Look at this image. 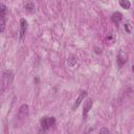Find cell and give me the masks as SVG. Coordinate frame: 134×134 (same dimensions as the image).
<instances>
[{"mask_svg": "<svg viewBox=\"0 0 134 134\" xmlns=\"http://www.w3.org/2000/svg\"><path fill=\"white\" fill-rule=\"evenodd\" d=\"M14 80V72L12 70H5L2 74V82H1V90L4 91L7 89Z\"/></svg>", "mask_w": 134, "mask_h": 134, "instance_id": "obj_1", "label": "cell"}, {"mask_svg": "<svg viewBox=\"0 0 134 134\" xmlns=\"http://www.w3.org/2000/svg\"><path fill=\"white\" fill-rule=\"evenodd\" d=\"M54 122H55L54 117H48V116H44V117L41 119V121H40L41 127H42V129H43L44 131L47 130V129H49L51 126H53Z\"/></svg>", "mask_w": 134, "mask_h": 134, "instance_id": "obj_2", "label": "cell"}, {"mask_svg": "<svg viewBox=\"0 0 134 134\" xmlns=\"http://www.w3.org/2000/svg\"><path fill=\"white\" fill-rule=\"evenodd\" d=\"M92 105H93L92 99H91V98H87L86 102H85V104H84V109H83V117H84V118H86L88 112H89L90 109L92 108Z\"/></svg>", "mask_w": 134, "mask_h": 134, "instance_id": "obj_3", "label": "cell"}, {"mask_svg": "<svg viewBox=\"0 0 134 134\" xmlns=\"http://www.w3.org/2000/svg\"><path fill=\"white\" fill-rule=\"evenodd\" d=\"M27 115H28V106H27L26 104H23V105L19 108L18 117H19L20 119H22V118H25Z\"/></svg>", "mask_w": 134, "mask_h": 134, "instance_id": "obj_4", "label": "cell"}, {"mask_svg": "<svg viewBox=\"0 0 134 134\" xmlns=\"http://www.w3.org/2000/svg\"><path fill=\"white\" fill-rule=\"evenodd\" d=\"M27 30V22L25 19L20 20V39H23Z\"/></svg>", "mask_w": 134, "mask_h": 134, "instance_id": "obj_5", "label": "cell"}, {"mask_svg": "<svg viewBox=\"0 0 134 134\" xmlns=\"http://www.w3.org/2000/svg\"><path fill=\"white\" fill-rule=\"evenodd\" d=\"M87 96V91L86 90H82L81 92H80V94H79V96H77V98L75 99V103H74V105H73V109L75 110L79 106H80V104L82 103V100L85 98Z\"/></svg>", "mask_w": 134, "mask_h": 134, "instance_id": "obj_6", "label": "cell"}, {"mask_svg": "<svg viewBox=\"0 0 134 134\" xmlns=\"http://www.w3.org/2000/svg\"><path fill=\"white\" fill-rule=\"evenodd\" d=\"M121 19H122V15L119 13V12H114L113 14H112V16H111V20L114 22V23H119L120 21H121Z\"/></svg>", "mask_w": 134, "mask_h": 134, "instance_id": "obj_7", "label": "cell"}, {"mask_svg": "<svg viewBox=\"0 0 134 134\" xmlns=\"http://www.w3.org/2000/svg\"><path fill=\"white\" fill-rule=\"evenodd\" d=\"M126 62H127V57H126L122 52H120V53L117 55V65H118L119 67H122V65H124Z\"/></svg>", "mask_w": 134, "mask_h": 134, "instance_id": "obj_8", "label": "cell"}, {"mask_svg": "<svg viewBox=\"0 0 134 134\" xmlns=\"http://www.w3.org/2000/svg\"><path fill=\"white\" fill-rule=\"evenodd\" d=\"M119 5H120L122 8L129 9L130 6H131V3H130L129 0H119Z\"/></svg>", "mask_w": 134, "mask_h": 134, "instance_id": "obj_9", "label": "cell"}, {"mask_svg": "<svg viewBox=\"0 0 134 134\" xmlns=\"http://www.w3.org/2000/svg\"><path fill=\"white\" fill-rule=\"evenodd\" d=\"M0 25H1L0 31L3 32V30L5 28V17H0Z\"/></svg>", "mask_w": 134, "mask_h": 134, "instance_id": "obj_10", "label": "cell"}, {"mask_svg": "<svg viewBox=\"0 0 134 134\" xmlns=\"http://www.w3.org/2000/svg\"><path fill=\"white\" fill-rule=\"evenodd\" d=\"M0 7H1V15H0V17H5V15H6V6L3 3H1Z\"/></svg>", "mask_w": 134, "mask_h": 134, "instance_id": "obj_11", "label": "cell"}, {"mask_svg": "<svg viewBox=\"0 0 134 134\" xmlns=\"http://www.w3.org/2000/svg\"><path fill=\"white\" fill-rule=\"evenodd\" d=\"M25 8H26L27 10L31 12V10H34V9H35V5H34V3L28 2V3H26V4H25Z\"/></svg>", "mask_w": 134, "mask_h": 134, "instance_id": "obj_12", "label": "cell"}, {"mask_svg": "<svg viewBox=\"0 0 134 134\" xmlns=\"http://www.w3.org/2000/svg\"><path fill=\"white\" fill-rule=\"evenodd\" d=\"M124 29L128 32V34H130L131 31H132V28H131V25L129 24V23H126L125 25H124Z\"/></svg>", "mask_w": 134, "mask_h": 134, "instance_id": "obj_13", "label": "cell"}, {"mask_svg": "<svg viewBox=\"0 0 134 134\" xmlns=\"http://www.w3.org/2000/svg\"><path fill=\"white\" fill-rule=\"evenodd\" d=\"M99 133H109V130H108V129L103 128V129H100V130H99Z\"/></svg>", "mask_w": 134, "mask_h": 134, "instance_id": "obj_14", "label": "cell"}, {"mask_svg": "<svg viewBox=\"0 0 134 134\" xmlns=\"http://www.w3.org/2000/svg\"><path fill=\"white\" fill-rule=\"evenodd\" d=\"M95 52H96V53H100L102 50H99V48H95Z\"/></svg>", "mask_w": 134, "mask_h": 134, "instance_id": "obj_15", "label": "cell"}, {"mask_svg": "<svg viewBox=\"0 0 134 134\" xmlns=\"http://www.w3.org/2000/svg\"><path fill=\"white\" fill-rule=\"evenodd\" d=\"M132 70H133V72H134V66H133V67H132Z\"/></svg>", "mask_w": 134, "mask_h": 134, "instance_id": "obj_16", "label": "cell"}]
</instances>
